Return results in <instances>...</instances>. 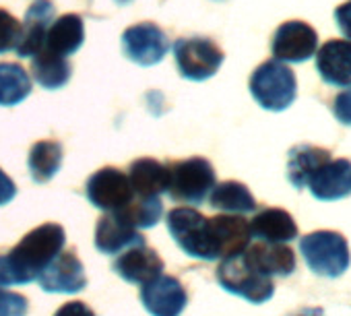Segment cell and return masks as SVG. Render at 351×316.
Listing matches in <instances>:
<instances>
[{
    "label": "cell",
    "mask_w": 351,
    "mask_h": 316,
    "mask_svg": "<svg viewBox=\"0 0 351 316\" xmlns=\"http://www.w3.org/2000/svg\"><path fill=\"white\" fill-rule=\"evenodd\" d=\"M66 242L58 223H44L32 230L9 254L0 256V287L29 283L62 250Z\"/></svg>",
    "instance_id": "obj_1"
},
{
    "label": "cell",
    "mask_w": 351,
    "mask_h": 316,
    "mask_svg": "<svg viewBox=\"0 0 351 316\" xmlns=\"http://www.w3.org/2000/svg\"><path fill=\"white\" fill-rule=\"evenodd\" d=\"M300 252L306 265L320 277H341L351 263L349 244L343 234L330 230H318L300 240Z\"/></svg>",
    "instance_id": "obj_2"
},
{
    "label": "cell",
    "mask_w": 351,
    "mask_h": 316,
    "mask_svg": "<svg viewBox=\"0 0 351 316\" xmlns=\"http://www.w3.org/2000/svg\"><path fill=\"white\" fill-rule=\"evenodd\" d=\"M250 93L261 108L281 112L295 101L298 81L281 60H267L250 77Z\"/></svg>",
    "instance_id": "obj_3"
},
{
    "label": "cell",
    "mask_w": 351,
    "mask_h": 316,
    "mask_svg": "<svg viewBox=\"0 0 351 316\" xmlns=\"http://www.w3.org/2000/svg\"><path fill=\"white\" fill-rule=\"evenodd\" d=\"M217 281L226 291L236 293L252 304H263L275 293L273 279L252 269L244 260L242 252L236 256L221 258V265L217 267Z\"/></svg>",
    "instance_id": "obj_4"
},
{
    "label": "cell",
    "mask_w": 351,
    "mask_h": 316,
    "mask_svg": "<svg viewBox=\"0 0 351 316\" xmlns=\"http://www.w3.org/2000/svg\"><path fill=\"white\" fill-rule=\"evenodd\" d=\"M169 170V186L167 193L171 199L199 205L203 203L215 186V170L203 157H191V160L173 164Z\"/></svg>",
    "instance_id": "obj_5"
},
{
    "label": "cell",
    "mask_w": 351,
    "mask_h": 316,
    "mask_svg": "<svg viewBox=\"0 0 351 316\" xmlns=\"http://www.w3.org/2000/svg\"><path fill=\"white\" fill-rule=\"evenodd\" d=\"M167 230L189 256L215 260L209 242V219L191 207H178L167 213Z\"/></svg>",
    "instance_id": "obj_6"
},
{
    "label": "cell",
    "mask_w": 351,
    "mask_h": 316,
    "mask_svg": "<svg viewBox=\"0 0 351 316\" xmlns=\"http://www.w3.org/2000/svg\"><path fill=\"white\" fill-rule=\"evenodd\" d=\"M173 54L180 75L193 81H205L213 77L223 62V52L219 46L205 38L178 40L173 46Z\"/></svg>",
    "instance_id": "obj_7"
},
{
    "label": "cell",
    "mask_w": 351,
    "mask_h": 316,
    "mask_svg": "<svg viewBox=\"0 0 351 316\" xmlns=\"http://www.w3.org/2000/svg\"><path fill=\"white\" fill-rule=\"evenodd\" d=\"M87 199L108 213L120 211L134 199V191L124 172L116 168H104L95 172L87 182Z\"/></svg>",
    "instance_id": "obj_8"
},
{
    "label": "cell",
    "mask_w": 351,
    "mask_h": 316,
    "mask_svg": "<svg viewBox=\"0 0 351 316\" xmlns=\"http://www.w3.org/2000/svg\"><path fill=\"white\" fill-rule=\"evenodd\" d=\"M122 50L128 60L141 66H153L163 60L169 50L167 36L153 23H138L124 32Z\"/></svg>",
    "instance_id": "obj_9"
},
{
    "label": "cell",
    "mask_w": 351,
    "mask_h": 316,
    "mask_svg": "<svg viewBox=\"0 0 351 316\" xmlns=\"http://www.w3.org/2000/svg\"><path fill=\"white\" fill-rule=\"evenodd\" d=\"M318 48L316 32L304 21H287L273 36V56L281 62H304Z\"/></svg>",
    "instance_id": "obj_10"
},
{
    "label": "cell",
    "mask_w": 351,
    "mask_h": 316,
    "mask_svg": "<svg viewBox=\"0 0 351 316\" xmlns=\"http://www.w3.org/2000/svg\"><path fill=\"white\" fill-rule=\"evenodd\" d=\"M186 300L189 295L184 285L176 277L163 273L141 289V302L153 316H180L186 308Z\"/></svg>",
    "instance_id": "obj_11"
},
{
    "label": "cell",
    "mask_w": 351,
    "mask_h": 316,
    "mask_svg": "<svg viewBox=\"0 0 351 316\" xmlns=\"http://www.w3.org/2000/svg\"><path fill=\"white\" fill-rule=\"evenodd\" d=\"M250 238V223L240 215H217L209 219V242L215 260L244 252Z\"/></svg>",
    "instance_id": "obj_12"
},
{
    "label": "cell",
    "mask_w": 351,
    "mask_h": 316,
    "mask_svg": "<svg viewBox=\"0 0 351 316\" xmlns=\"http://www.w3.org/2000/svg\"><path fill=\"white\" fill-rule=\"evenodd\" d=\"M38 283L44 291L75 293L87 285L85 267L75 252H58L38 275Z\"/></svg>",
    "instance_id": "obj_13"
},
{
    "label": "cell",
    "mask_w": 351,
    "mask_h": 316,
    "mask_svg": "<svg viewBox=\"0 0 351 316\" xmlns=\"http://www.w3.org/2000/svg\"><path fill=\"white\" fill-rule=\"evenodd\" d=\"M312 197L318 201H341L351 195V162L349 160H330L322 164L308 186Z\"/></svg>",
    "instance_id": "obj_14"
},
{
    "label": "cell",
    "mask_w": 351,
    "mask_h": 316,
    "mask_svg": "<svg viewBox=\"0 0 351 316\" xmlns=\"http://www.w3.org/2000/svg\"><path fill=\"white\" fill-rule=\"evenodd\" d=\"M244 260L263 275L285 277L295 271V254L283 242H254L242 252Z\"/></svg>",
    "instance_id": "obj_15"
},
{
    "label": "cell",
    "mask_w": 351,
    "mask_h": 316,
    "mask_svg": "<svg viewBox=\"0 0 351 316\" xmlns=\"http://www.w3.org/2000/svg\"><path fill=\"white\" fill-rule=\"evenodd\" d=\"M114 271L126 279L128 283H136V285H145L149 281H153L155 277L161 275L163 271V260L159 258V254L151 248H147L145 244L141 246H130L126 248L114 263Z\"/></svg>",
    "instance_id": "obj_16"
},
{
    "label": "cell",
    "mask_w": 351,
    "mask_h": 316,
    "mask_svg": "<svg viewBox=\"0 0 351 316\" xmlns=\"http://www.w3.org/2000/svg\"><path fill=\"white\" fill-rule=\"evenodd\" d=\"M316 69L324 83L351 85V40H330L316 54Z\"/></svg>",
    "instance_id": "obj_17"
},
{
    "label": "cell",
    "mask_w": 351,
    "mask_h": 316,
    "mask_svg": "<svg viewBox=\"0 0 351 316\" xmlns=\"http://www.w3.org/2000/svg\"><path fill=\"white\" fill-rule=\"evenodd\" d=\"M145 244V238L118 213H106L95 228V248L104 254H120L130 246Z\"/></svg>",
    "instance_id": "obj_18"
},
{
    "label": "cell",
    "mask_w": 351,
    "mask_h": 316,
    "mask_svg": "<svg viewBox=\"0 0 351 316\" xmlns=\"http://www.w3.org/2000/svg\"><path fill=\"white\" fill-rule=\"evenodd\" d=\"M52 19H54V7H52V3H48V0H38L36 5L29 7L25 21L21 25L19 44L15 48V52L21 58H32L44 46V40H46Z\"/></svg>",
    "instance_id": "obj_19"
},
{
    "label": "cell",
    "mask_w": 351,
    "mask_h": 316,
    "mask_svg": "<svg viewBox=\"0 0 351 316\" xmlns=\"http://www.w3.org/2000/svg\"><path fill=\"white\" fill-rule=\"evenodd\" d=\"M85 40V27H83V19L79 15H62L60 19L52 21L44 40V50L54 52L58 56H71L75 54L81 44ZM40 48V50H42ZM38 50V52H40Z\"/></svg>",
    "instance_id": "obj_20"
},
{
    "label": "cell",
    "mask_w": 351,
    "mask_h": 316,
    "mask_svg": "<svg viewBox=\"0 0 351 316\" xmlns=\"http://www.w3.org/2000/svg\"><path fill=\"white\" fill-rule=\"evenodd\" d=\"M130 186L134 195L138 197H159L161 193H167L169 186V170L151 157H143L130 164L128 174Z\"/></svg>",
    "instance_id": "obj_21"
},
{
    "label": "cell",
    "mask_w": 351,
    "mask_h": 316,
    "mask_svg": "<svg viewBox=\"0 0 351 316\" xmlns=\"http://www.w3.org/2000/svg\"><path fill=\"white\" fill-rule=\"evenodd\" d=\"M330 160V151L316 147V145H298L289 151L287 162V178L289 182L302 191L308 186L314 172Z\"/></svg>",
    "instance_id": "obj_22"
},
{
    "label": "cell",
    "mask_w": 351,
    "mask_h": 316,
    "mask_svg": "<svg viewBox=\"0 0 351 316\" xmlns=\"http://www.w3.org/2000/svg\"><path fill=\"white\" fill-rule=\"evenodd\" d=\"M254 238L265 242H289L298 238V226L293 217L283 209H265L250 221Z\"/></svg>",
    "instance_id": "obj_23"
},
{
    "label": "cell",
    "mask_w": 351,
    "mask_h": 316,
    "mask_svg": "<svg viewBox=\"0 0 351 316\" xmlns=\"http://www.w3.org/2000/svg\"><path fill=\"white\" fill-rule=\"evenodd\" d=\"M34 79L46 89H60L71 79V64L64 56H58L48 50H40L34 54L32 62Z\"/></svg>",
    "instance_id": "obj_24"
},
{
    "label": "cell",
    "mask_w": 351,
    "mask_h": 316,
    "mask_svg": "<svg viewBox=\"0 0 351 316\" xmlns=\"http://www.w3.org/2000/svg\"><path fill=\"white\" fill-rule=\"evenodd\" d=\"M211 207L226 211V213H250L256 209V201L250 195V191L236 180H228L221 184H215L209 197Z\"/></svg>",
    "instance_id": "obj_25"
},
{
    "label": "cell",
    "mask_w": 351,
    "mask_h": 316,
    "mask_svg": "<svg viewBox=\"0 0 351 316\" xmlns=\"http://www.w3.org/2000/svg\"><path fill=\"white\" fill-rule=\"evenodd\" d=\"M62 166V145L58 141H40L29 151L32 178L40 184L52 180Z\"/></svg>",
    "instance_id": "obj_26"
},
{
    "label": "cell",
    "mask_w": 351,
    "mask_h": 316,
    "mask_svg": "<svg viewBox=\"0 0 351 316\" xmlns=\"http://www.w3.org/2000/svg\"><path fill=\"white\" fill-rule=\"evenodd\" d=\"M32 93L29 75L13 62L0 64V106H17Z\"/></svg>",
    "instance_id": "obj_27"
},
{
    "label": "cell",
    "mask_w": 351,
    "mask_h": 316,
    "mask_svg": "<svg viewBox=\"0 0 351 316\" xmlns=\"http://www.w3.org/2000/svg\"><path fill=\"white\" fill-rule=\"evenodd\" d=\"M112 213H118L132 228L141 230V228H153L161 219L163 205H161L159 197H138V195H134V199L126 207H122L120 211H112Z\"/></svg>",
    "instance_id": "obj_28"
},
{
    "label": "cell",
    "mask_w": 351,
    "mask_h": 316,
    "mask_svg": "<svg viewBox=\"0 0 351 316\" xmlns=\"http://www.w3.org/2000/svg\"><path fill=\"white\" fill-rule=\"evenodd\" d=\"M21 38V23L9 13L0 9V54L17 48Z\"/></svg>",
    "instance_id": "obj_29"
},
{
    "label": "cell",
    "mask_w": 351,
    "mask_h": 316,
    "mask_svg": "<svg viewBox=\"0 0 351 316\" xmlns=\"http://www.w3.org/2000/svg\"><path fill=\"white\" fill-rule=\"evenodd\" d=\"M25 314H27V297L0 287V316H25Z\"/></svg>",
    "instance_id": "obj_30"
},
{
    "label": "cell",
    "mask_w": 351,
    "mask_h": 316,
    "mask_svg": "<svg viewBox=\"0 0 351 316\" xmlns=\"http://www.w3.org/2000/svg\"><path fill=\"white\" fill-rule=\"evenodd\" d=\"M332 110H335V116L341 124L345 126H351V89L347 91H341L335 101H332Z\"/></svg>",
    "instance_id": "obj_31"
},
{
    "label": "cell",
    "mask_w": 351,
    "mask_h": 316,
    "mask_svg": "<svg viewBox=\"0 0 351 316\" xmlns=\"http://www.w3.org/2000/svg\"><path fill=\"white\" fill-rule=\"evenodd\" d=\"M335 21H337V27L341 29V34L347 40H351V0H347V3H343L341 7H337Z\"/></svg>",
    "instance_id": "obj_32"
},
{
    "label": "cell",
    "mask_w": 351,
    "mask_h": 316,
    "mask_svg": "<svg viewBox=\"0 0 351 316\" xmlns=\"http://www.w3.org/2000/svg\"><path fill=\"white\" fill-rule=\"evenodd\" d=\"M54 316H95V312L85 302H69L60 306Z\"/></svg>",
    "instance_id": "obj_33"
},
{
    "label": "cell",
    "mask_w": 351,
    "mask_h": 316,
    "mask_svg": "<svg viewBox=\"0 0 351 316\" xmlns=\"http://www.w3.org/2000/svg\"><path fill=\"white\" fill-rule=\"evenodd\" d=\"M15 195H17V186H15V182L0 170V205H7V203H11L13 199H15Z\"/></svg>",
    "instance_id": "obj_34"
},
{
    "label": "cell",
    "mask_w": 351,
    "mask_h": 316,
    "mask_svg": "<svg viewBox=\"0 0 351 316\" xmlns=\"http://www.w3.org/2000/svg\"><path fill=\"white\" fill-rule=\"evenodd\" d=\"M291 316H324V310L322 308H302Z\"/></svg>",
    "instance_id": "obj_35"
},
{
    "label": "cell",
    "mask_w": 351,
    "mask_h": 316,
    "mask_svg": "<svg viewBox=\"0 0 351 316\" xmlns=\"http://www.w3.org/2000/svg\"><path fill=\"white\" fill-rule=\"evenodd\" d=\"M116 3H118V5H128L130 0H116Z\"/></svg>",
    "instance_id": "obj_36"
}]
</instances>
